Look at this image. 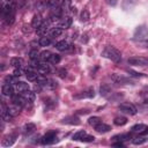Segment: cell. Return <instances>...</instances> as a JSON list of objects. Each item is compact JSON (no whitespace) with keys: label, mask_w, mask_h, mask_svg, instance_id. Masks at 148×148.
Returning a JSON list of instances; mask_svg holds the SVG:
<instances>
[{"label":"cell","mask_w":148,"mask_h":148,"mask_svg":"<svg viewBox=\"0 0 148 148\" xmlns=\"http://www.w3.org/2000/svg\"><path fill=\"white\" fill-rule=\"evenodd\" d=\"M15 2L13 0H6L5 2H2L1 6V15L2 18L7 22V24H12L14 22V17H15Z\"/></svg>","instance_id":"obj_1"},{"label":"cell","mask_w":148,"mask_h":148,"mask_svg":"<svg viewBox=\"0 0 148 148\" xmlns=\"http://www.w3.org/2000/svg\"><path fill=\"white\" fill-rule=\"evenodd\" d=\"M102 56L104 58H106V59L116 62V64L120 62V60H121V53H120V51L118 49H116L114 46H112V45L105 46V49L102 51Z\"/></svg>","instance_id":"obj_2"},{"label":"cell","mask_w":148,"mask_h":148,"mask_svg":"<svg viewBox=\"0 0 148 148\" xmlns=\"http://www.w3.org/2000/svg\"><path fill=\"white\" fill-rule=\"evenodd\" d=\"M133 38L135 40H139V42H142V40L147 39L148 38V28H147V25L146 24H141V25L136 27Z\"/></svg>","instance_id":"obj_3"},{"label":"cell","mask_w":148,"mask_h":148,"mask_svg":"<svg viewBox=\"0 0 148 148\" xmlns=\"http://www.w3.org/2000/svg\"><path fill=\"white\" fill-rule=\"evenodd\" d=\"M57 141H58V138H57V132L56 131H50L40 138L42 145H53Z\"/></svg>","instance_id":"obj_4"},{"label":"cell","mask_w":148,"mask_h":148,"mask_svg":"<svg viewBox=\"0 0 148 148\" xmlns=\"http://www.w3.org/2000/svg\"><path fill=\"white\" fill-rule=\"evenodd\" d=\"M118 109H119L121 112L127 113V114H131V116H134V114H136V112H138V110H136L135 105H134V104H132V103H127V102L119 104Z\"/></svg>","instance_id":"obj_5"},{"label":"cell","mask_w":148,"mask_h":148,"mask_svg":"<svg viewBox=\"0 0 148 148\" xmlns=\"http://www.w3.org/2000/svg\"><path fill=\"white\" fill-rule=\"evenodd\" d=\"M127 62L132 66H148V58L145 57H131L127 59Z\"/></svg>","instance_id":"obj_6"},{"label":"cell","mask_w":148,"mask_h":148,"mask_svg":"<svg viewBox=\"0 0 148 148\" xmlns=\"http://www.w3.org/2000/svg\"><path fill=\"white\" fill-rule=\"evenodd\" d=\"M32 62H34V61H32ZM32 67H35V68L37 69V72H38L39 74H43V75L49 74V73L51 72L50 65H47L46 62H38V61H36V62L32 64Z\"/></svg>","instance_id":"obj_7"},{"label":"cell","mask_w":148,"mask_h":148,"mask_svg":"<svg viewBox=\"0 0 148 148\" xmlns=\"http://www.w3.org/2000/svg\"><path fill=\"white\" fill-rule=\"evenodd\" d=\"M94 96H95L94 89H92V88H89V89H87V90H84V91H81V92L74 95L73 97H74L75 99H82V98H92Z\"/></svg>","instance_id":"obj_8"},{"label":"cell","mask_w":148,"mask_h":148,"mask_svg":"<svg viewBox=\"0 0 148 148\" xmlns=\"http://www.w3.org/2000/svg\"><path fill=\"white\" fill-rule=\"evenodd\" d=\"M72 23H73V18H72L71 16H64V17H61V20L59 21L58 27L61 28V29L64 30V29H68V28H71Z\"/></svg>","instance_id":"obj_9"},{"label":"cell","mask_w":148,"mask_h":148,"mask_svg":"<svg viewBox=\"0 0 148 148\" xmlns=\"http://www.w3.org/2000/svg\"><path fill=\"white\" fill-rule=\"evenodd\" d=\"M15 135L14 134H7L3 136L2 141H1V146L2 147H10L15 143Z\"/></svg>","instance_id":"obj_10"},{"label":"cell","mask_w":148,"mask_h":148,"mask_svg":"<svg viewBox=\"0 0 148 148\" xmlns=\"http://www.w3.org/2000/svg\"><path fill=\"white\" fill-rule=\"evenodd\" d=\"M1 92L3 96H13L14 95V87L13 84H9V83H3L1 86Z\"/></svg>","instance_id":"obj_11"},{"label":"cell","mask_w":148,"mask_h":148,"mask_svg":"<svg viewBox=\"0 0 148 148\" xmlns=\"http://www.w3.org/2000/svg\"><path fill=\"white\" fill-rule=\"evenodd\" d=\"M50 23H51V20H45V21H43L42 24L36 29V32H37L38 35H44V34L49 30Z\"/></svg>","instance_id":"obj_12"},{"label":"cell","mask_w":148,"mask_h":148,"mask_svg":"<svg viewBox=\"0 0 148 148\" xmlns=\"http://www.w3.org/2000/svg\"><path fill=\"white\" fill-rule=\"evenodd\" d=\"M56 49L58 51H67L71 49V43L68 40H65V39L59 40L56 43Z\"/></svg>","instance_id":"obj_13"},{"label":"cell","mask_w":148,"mask_h":148,"mask_svg":"<svg viewBox=\"0 0 148 148\" xmlns=\"http://www.w3.org/2000/svg\"><path fill=\"white\" fill-rule=\"evenodd\" d=\"M111 80L113 81V82H116V83H132L128 79H126V77H124V76H121L120 74H116V73H113V74H111Z\"/></svg>","instance_id":"obj_14"},{"label":"cell","mask_w":148,"mask_h":148,"mask_svg":"<svg viewBox=\"0 0 148 148\" xmlns=\"http://www.w3.org/2000/svg\"><path fill=\"white\" fill-rule=\"evenodd\" d=\"M12 101H13L14 104H16V105H18L21 108L27 103V99L22 95H13L12 96Z\"/></svg>","instance_id":"obj_15"},{"label":"cell","mask_w":148,"mask_h":148,"mask_svg":"<svg viewBox=\"0 0 148 148\" xmlns=\"http://www.w3.org/2000/svg\"><path fill=\"white\" fill-rule=\"evenodd\" d=\"M7 111L10 113L12 117H15V116H17V114L20 113L21 106H18V105H16V104L13 103L12 105H8V106H7Z\"/></svg>","instance_id":"obj_16"},{"label":"cell","mask_w":148,"mask_h":148,"mask_svg":"<svg viewBox=\"0 0 148 148\" xmlns=\"http://www.w3.org/2000/svg\"><path fill=\"white\" fill-rule=\"evenodd\" d=\"M62 124H69V125H79L80 124V119L77 117H74V116H69V117H66L61 120Z\"/></svg>","instance_id":"obj_17"},{"label":"cell","mask_w":148,"mask_h":148,"mask_svg":"<svg viewBox=\"0 0 148 148\" xmlns=\"http://www.w3.org/2000/svg\"><path fill=\"white\" fill-rule=\"evenodd\" d=\"M114 141H121V142H125V141H130L132 139V135L130 133H123V134H117L112 138Z\"/></svg>","instance_id":"obj_18"},{"label":"cell","mask_w":148,"mask_h":148,"mask_svg":"<svg viewBox=\"0 0 148 148\" xmlns=\"http://www.w3.org/2000/svg\"><path fill=\"white\" fill-rule=\"evenodd\" d=\"M12 118H13V117H12L10 113L7 111V106H6L5 104H2V105H1V119L5 120V121H10Z\"/></svg>","instance_id":"obj_19"},{"label":"cell","mask_w":148,"mask_h":148,"mask_svg":"<svg viewBox=\"0 0 148 148\" xmlns=\"http://www.w3.org/2000/svg\"><path fill=\"white\" fill-rule=\"evenodd\" d=\"M94 128H95V131H96L97 133H106V132H109V131L111 130V127H110L109 125L104 124V123H99V124L96 125Z\"/></svg>","instance_id":"obj_20"},{"label":"cell","mask_w":148,"mask_h":148,"mask_svg":"<svg viewBox=\"0 0 148 148\" xmlns=\"http://www.w3.org/2000/svg\"><path fill=\"white\" fill-rule=\"evenodd\" d=\"M22 96H23V97L27 99V102L32 103V102L35 101L36 94H35V91H31V90H25V91H23V92H22Z\"/></svg>","instance_id":"obj_21"},{"label":"cell","mask_w":148,"mask_h":148,"mask_svg":"<svg viewBox=\"0 0 148 148\" xmlns=\"http://www.w3.org/2000/svg\"><path fill=\"white\" fill-rule=\"evenodd\" d=\"M15 89L18 91V92H23L25 90H29V84L27 82H23V81H18L16 84H15Z\"/></svg>","instance_id":"obj_22"},{"label":"cell","mask_w":148,"mask_h":148,"mask_svg":"<svg viewBox=\"0 0 148 148\" xmlns=\"http://www.w3.org/2000/svg\"><path fill=\"white\" fill-rule=\"evenodd\" d=\"M18 77L20 76H16L15 74H9V75L5 76V82L9 83V84H16L18 82Z\"/></svg>","instance_id":"obj_23"},{"label":"cell","mask_w":148,"mask_h":148,"mask_svg":"<svg viewBox=\"0 0 148 148\" xmlns=\"http://www.w3.org/2000/svg\"><path fill=\"white\" fill-rule=\"evenodd\" d=\"M61 34H62V29L59 28V27H54V28H51V29L49 30V35H50V37H53V38L59 37Z\"/></svg>","instance_id":"obj_24"},{"label":"cell","mask_w":148,"mask_h":148,"mask_svg":"<svg viewBox=\"0 0 148 148\" xmlns=\"http://www.w3.org/2000/svg\"><path fill=\"white\" fill-rule=\"evenodd\" d=\"M99 94H101V96H103V97H106L109 94H111V88H110V86L106 84V83L102 84L101 88H99Z\"/></svg>","instance_id":"obj_25"},{"label":"cell","mask_w":148,"mask_h":148,"mask_svg":"<svg viewBox=\"0 0 148 148\" xmlns=\"http://www.w3.org/2000/svg\"><path fill=\"white\" fill-rule=\"evenodd\" d=\"M147 128V125H145V124H135V125H133L132 126V132H134V133H142Z\"/></svg>","instance_id":"obj_26"},{"label":"cell","mask_w":148,"mask_h":148,"mask_svg":"<svg viewBox=\"0 0 148 148\" xmlns=\"http://www.w3.org/2000/svg\"><path fill=\"white\" fill-rule=\"evenodd\" d=\"M47 7L51 9H57L61 6V0H47Z\"/></svg>","instance_id":"obj_27"},{"label":"cell","mask_w":148,"mask_h":148,"mask_svg":"<svg viewBox=\"0 0 148 148\" xmlns=\"http://www.w3.org/2000/svg\"><path fill=\"white\" fill-rule=\"evenodd\" d=\"M42 22H43V20H42V17H40L39 15H34L32 21H31V27L37 29V28L42 24Z\"/></svg>","instance_id":"obj_28"},{"label":"cell","mask_w":148,"mask_h":148,"mask_svg":"<svg viewBox=\"0 0 148 148\" xmlns=\"http://www.w3.org/2000/svg\"><path fill=\"white\" fill-rule=\"evenodd\" d=\"M35 130H36V125L32 124V123H28V124H25V125L23 126V132H24L25 134H30V133H32Z\"/></svg>","instance_id":"obj_29"},{"label":"cell","mask_w":148,"mask_h":148,"mask_svg":"<svg viewBox=\"0 0 148 148\" xmlns=\"http://www.w3.org/2000/svg\"><path fill=\"white\" fill-rule=\"evenodd\" d=\"M10 65L14 68H21V66H22V59L21 58H17V57H14V58L10 59Z\"/></svg>","instance_id":"obj_30"},{"label":"cell","mask_w":148,"mask_h":148,"mask_svg":"<svg viewBox=\"0 0 148 148\" xmlns=\"http://www.w3.org/2000/svg\"><path fill=\"white\" fill-rule=\"evenodd\" d=\"M36 81H37V83H38L39 86H42V87H46V86H47V82H49V80L46 79V76L43 75V74H39Z\"/></svg>","instance_id":"obj_31"},{"label":"cell","mask_w":148,"mask_h":148,"mask_svg":"<svg viewBox=\"0 0 148 148\" xmlns=\"http://www.w3.org/2000/svg\"><path fill=\"white\" fill-rule=\"evenodd\" d=\"M113 124L117 126H124L125 124H127V118L126 117H116L113 120Z\"/></svg>","instance_id":"obj_32"},{"label":"cell","mask_w":148,"mask_h":148,"mask_svg":"<svg viewBox=\"0 0 148 148\" xmlns=\"http://www.w3.org/2000/svg\"><path fill=\"white\" fill-rule=\"evenodd\" d=\"M148 141V138L147 136H136V138H134L133 140H132V142H133V145H143V143H146Z\"/></svg>","instance_id":"obj_33"},{"label":"cell","mask_w":148,"mask_h":148,"mask_svg":"<svg viewBox=\"0 0 148 148\" xmlns=\"http://www.w3.org/2000/svg\"><path fill=\"white\" fill-rule=\"evenodd\" d=\"M38 44H39L40 46H49V45L51 44V39H50V37L43 36V37H40V38H39Z\"/></svg>","instance_id":"obj_34"},{"label":"cell","mask_w":148,"mask_h":148,"mask_svg":"<svg viewBox=\"0 0 148 148\" xmlns=\"http://www.w3.org/2000/svg\"><path fill=\"white\" fill-rule=\"evenodd\" d=\"M86 134H87V133H86V131L81 130V131H77V132L73 135V138H72V139H73L74 141H81V139H82Z\"/></svg>","instance_id":"obj_35"},{"label":"cell","mask_w":148,"mask_h":148,"mask_svg":"<svg viewBox=\"0 0 148 148\" xmlns=\"http://www.w3.org/2000/svg\"><path fill=\"white\" fill-rule=\"evenodd\" d=\"M99 123H102L99 117H90V118L88 119V124H89L90 126H92V127H95V126L98 125Z\"/></svg>","instance_id":"obj_36"},{"label":"cell","mask_w":148,"mask_h":148,"mask_svg":"<svg viewBox=\"0 0 148 148\" xmlns=\"http://www.w3.org/2000/svg\"><path fill=\"white\" fill-rule=\"evenodd\" d=\"M29 58H30L31 61H37L38 58H39L38 51H37V50H31V51L29 52Z\"/></svg>","instance_id":"obj_37"},{"label":"cell","mask_w":148,"mask_h":148,"mask_svg":"<svg viewBox=\"0 0 148 148\" xmlns=\"http://www.w3.org/2000/svg\"><path fill=\"white\" fill-rule=\"evenodd\" d=\"M51 54H52V53H51L50 51H43V52L39 53V58H40L43 61H49Z\"/></svg>","instance_id":"obj_38"},{"label":"cell","mask_w":148,"mask_h":148,"mask_svg":"<svg viewBox=\"0 0 148 148\" xmlns=\"http://www.w3.org/2000/svg\"><path fill=\"white\" fill-rule=\"evenodd\" d=\"M60 56L59 54H56V53H52L51 54V57H50V59H49V61L51 62V64H58L59 61H60Z\"/></svg>","instance_id":"obj_39"},{"label":"cell","mask_w":148,"mask_h":148,"mask_svg":"<svg viewBox=\"0 0 148 148\" xmlns=\"http://www.w3.org/2000/svg\"><path fill=\"white\" fill-rule=\"evenodd\" d=\"M69 8H72L71 7V0H65L64 2H62V13H67L68 10H69Z\"/></svg>","instance_id":"obj_40"},{"label":"cell","mask_w":148,"mask_h":148,"mask_svg":"<svg viewBox=\"0 0 148 148\" xmlns=\"http://www.w3.org/2000/svg\"><path fill=\"white\" fill-rule=\"evenodd\" d=\"M89 17H90L89 12H88L87 9H83V10H82V13H81V21L86 22V21H88V20H89Z\"/></svg>","instance_id":"obj_41"},{"label":"cell","mask_w":148,"mask_h":148,"mask_svg":"<svg viewBox=\"0 0 148 148\" xmlns=\"http://www.w3.org/2000/svg\"><path fill=\"white\" fill-rule=\"evenodd\" d=\"M94 140H95V138H94L92 135H88V134H86V135L81 139L82 142H92Z\"/></svg>","instance_id":"obj_42"},{"label":"cell","mask_w":148,"mask_h":148,"mask_svg":"<svg viewBox=\"0 0 148 148\" xmlns=\"http://www.w3.org/2000/svg\"><path fill=\"white\" fill-rule=\"evenodd\" d=\"M47 88H50V89H54L56 87H57V82L54 81V80H49V82H47V86H46Z\"/></svg>","instance_id":"obj_43"},{"label":"cell","mask_w":148,"mask_h":148,"mask_svg":"<svg viewBox=\"0 0 148 148\" xmlns=\"http://www.w3.org/2000/svg\"><path fill=\"white\" fill-rule=\"evenodd\" d=\"M13 74H15L16 76H21V75H23V71H22L21 68H15Z\"/></svg>","instance_id":"obj_44"},{"label":"cell","mask_w":148,"mask_h":148,"mask_svg":"<svg viewBox=\"0 0 148 148\" xmlns=\"http://www.w3.org/2000/svg\"><path fill=\"white\" fill-rule=\"evenodd\" d=\"M105 2H106L109 6H112V7H114V6L118 3V0H105Z\"/></svg>","instance_id":"obj_45"},{"label":"cell","mask_w":148,"mask_h":148,"mask_svg":"<svg viewBox=\"0 0 148 148\" xmlns=\"http://www.w3.org/2000/svg\"><path fill=\"white\" fill-rule=\"evenodd\" d=\"M66 73H67V72H66V69H64V68H62V69H60V71H59V76L64 79V77L66 76Z\"/></svg>","instance_id":"obj_46"},{"label":"cell","mask_w":148,"mask_h":148,"mask_svg":"<svg viewBox=\"0 0 148 148\" xmlns=\"http://www.w3.org/2000/svg\"><path fill=\"white\" fill-rule=\"evenodd\" d=\"M112 146H113V147H124V142H121V141H117V142H113Z\"/></svg>","instance_id":"obj_47"},{"label":"cell","mask_w":148,"mask_h":148,"mask_svg":"<svg viewBox=\"0 0 148 148\" xmlns=\"http://www.w3.org/2000/svg\"><path fill=\"white\" fill-rule=\"evenodd\" d=\"M127 72L131 73V75H133V76H141L140 73H136V72H134V71H132V69H127Z\"/></svg>","instance_id":"obj_48"},{"label":"cell","mask_w":148,"mask_h":148,"mask_svg":"<svg viewBox=\"0 0 148 148\" xmlns=\"http://www.w3.org/2000/svg\"><path fill=\"white\" fill-rule=\"evenodd\" d=\"M140 43H141L146 49H148V38H147V39H145V40H142V42H140Z\"/></svg>","instance_id":"obj_49"},{"label":"cell","mask_w":148,"mask_h":148,"mask_svg":"<svg viewBox=\"0 0 148 148\" xmlns=\"http://www.w3.org/2000/svg\"><path fill=\"white\" fill-rule=\"evenodd\" d=\"M89 111L88 110H80V111H77L76 113H83V114H86V113H88Z\"/></svg>","instance_id":"obj_50"},{"label":"cell","mask_w":148,"mask_h":148,"mask_svg":"<svg viewBox=\"0 0 148 148\" xmlns=\"http://www.w3.org/2000/svg\"><path fill=\"white\" fill-rule=\"evenodd\" d=\"M145 104H148V98H146V99H145Z\"/></svg>","instance_id":"obj_51"}]
</instances>
